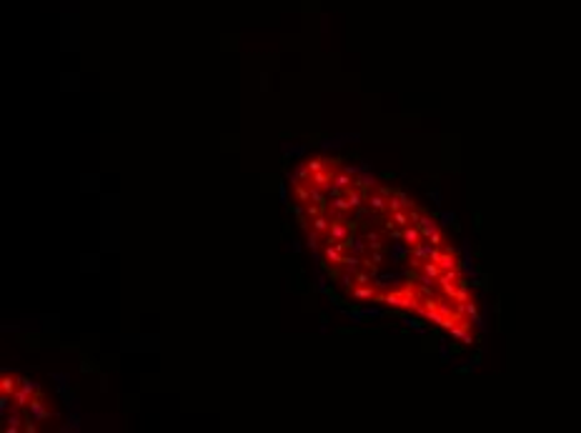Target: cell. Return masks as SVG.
Listing matches in <instances>:
<instances>
[{
  "instance_id": "7c38bea8",
  "label": "cell",
  "mask_w": 581,
  "mask_h": 433,
  "mask_svg": "<svg viewBox=\"0 0 581 433\" xmlns=\"http://www.w3.org/2000/svg\"><path fill=\"white\" fill-rule=\"evenodd\" d=\"M306 165H308V170H311V176H313V173H318V170H324V168H328L326 158H308Z\"/></svg>"
},
{
  "instance_id": "52a82bcc",
  "label": "cell",
  "mask_w": 581,
  "mask_h": 433,
  "mask_svg": "<svg viewBox=\"0 0 581 433\" xmlns=\"http://www.w3.org/2000/svg\"><path fill=\"white\" fill-rule=\"evenodd\" d=\"M349 296L356 298V300H373V298H376V291H373L371 286H356Z\"/></svg>"
},
{
  "instance_id": "8fae6325",
  "label": "cell",
  "mask_w": 581,
  "mask_h": 433,
  "mask_svg": "<svg viewBox=\"0 0 581 433\" xmlns=\"http://www.w3.org/2000/svg\"><path fill=\"white\" fill-rule=\"evenodd\" d=\"M373 280H376V273L366 271V268H363V271H361V268L356 271V283H358V286H371Z\"/></svg>"
},
{
  "instance_id": "5b68a950",
  "label": "cell",
  "mask_w": 581,
  "mask_h": 433,
  "mask_svg": "<svg viewBox=\"0 0 581 433\" xmlns=\"http://www.w3.org/2000/svg\"><path fill=\"white\" fill-rule=\"evenodd\" d=\"M328 228H331V218L326 213L316 215V218H311V230H316L318 235H328Z\"/></svg>"
},
{
  "instance_id": "6da1fadb",
  "label": "cell",
  "mask_w": 581,
  "mask_h": 433,
  "mask_svg": "<svg viewBox=\"0 0 581 433\" xmlns=\"http://www.w3.org/2000/svg\"><path fill=\"white\" fill-rule=\"evenodd\" d=\"M25 416H30V418H33V421H38V423L55 418V413L50 410V403H46V398H43L40 393H38V396H33V401L28 403V408H25Z\"/></svg>"
},
{
  "instance_id": "277c9868",
  "label": "cell",
  "mask_w": 581,
  "mask_h": 433,
  "mask_svg": "<svg viewBox=\"0 0 581 433\" xmlns=\"http://www.w3.org/2000/svg\"><path fill=\"white\" fill-rule=\"evenodd\" d=\"M333 176H336V173H333L331 168H324V170H318V173H313V176H311V185H316V188H321V190H328V188L333 185Z\"/></svg>"
},
{
  "instance_id": "30bf717a",
  "label": "cell",
  "mask_w": 581,
  "mask_h": 433,
  "mask_svg": "<svg viewBox=\"0 0 581 433\" xmlns=\"http://www.w3.org/2000/svg\"><path fill=\"white\" fill-rule=\"evenodd\" d=\"M366 241H369V251H381V248H383V238H381V233H376V230L366 233Z\"/></svg>"
},
{
  "instance_id": "8992f818",
  "label": "cell",
  "mask_w": 581,
  "mask_h": 433,
  "mask_svg": "<svg viewBox=\"0 0 581 433\" xmlns=\"http://www.w3.org/2000/svg\"><path fill=\"white\" fill-rule=\"evenodd\" d=\"M18 386H20V378L3 373V378H0V393H8V396H13V393L18 391Z\"/></svg>"
},
{
  "instance_id": "9c48e42d",
  "label": "cell",
  "mask_w": 581,
  "mask_h": 433,
  "mask_svg": "<svg viewBox=\"0 0 581 433\" xmlns=\"http://www.w3.org/2000/svg\"><path fill=\"white\" fill-rule=\"evenodd\" d=\"M346 271H358L361 268V255H356V253H343V263H341Z\"/></svg>"
},
{
  "instance_id": "7a4b0ae2",
  "label": "cell",
  "mask_w": 581,
  "mask_h": 433,
  "mask_svg": "<svg viewBox=\"0 0 581 433\" xmlns=\"http://www.w3.org/2000/svg\"><path fill=\"white\" fill-rule=\"evenodd\" d=\"M349 235H351V223L338 213L336 218L331 221V228H328V243H333V241H346Z\"/></svg>"
},
{
  "instance_id": "e0dca14e",
  "label": "cell",
  "mask_w": 581,
  "mask_h": 433,
  "mask_svg": "<svg viewBox=\"0 0 581 433\" xmlns=\"http://www.w3.org/2000/svg\"><path fill=\"white\" fill-rule=\"evenodd\" d=\"M363 316H366V318H378V316H381V311H378V308H373V306H369V308H363Z\"/></svg>"
},
{
  "instance_id": "9a60e30c",
  "label": "cell",
  "mask_w": 581,
  "mask_h": 433,
  "mask_svg": "<svg viewBox=\"0 0 581 433\" xmlns=\"http://www.w3.org/2000/svg\"><path fill=\"white\" fill-rule=\"evenodd\" d=\"M306 246H308L311 251H318V233H316V230H311V228H308V238H306Z\"/></svg>"
},
{
  "instance_id": "44dd1931",
  "label": "cell",
  "mask_w": 581,
  "mask_h": 433,
  "mask_svg": "<svg viewBox=\"0 0 581 433\" xmlns=\"http://www.w3.org/2000/svg\"><path fill=\"white\" fill-rule=\"evenodd\" d=\"M293 153H296V156H303V153H306V145H298V148H293Z\"/></svg>"
},
{
  "instance_id": "4fadbf2b",
  "label": "cell",
  "mask_w": 581,
  "mask_h": 433,
  "mask_svg": "<svg viewBox=\"0 0 581 433\" xmlns=\"http://www.w3.org/2000/svg\"><path fill=\"white\" fill-rule=\"evenodd\" d=\"M20 388H25V391H30L33 396H35V393H40V386H38L33 378H20Z\"/></svg>"
},
{
  "instance_id": "3957f363",
  "label": "cell",
  "mask_w": 581,
  "mask_h": 433,
  "mask_svg": "<svg viewBox=\"0 0 581 433\" xmlns=\"http://www.w3.org/2000/svg\"><path fill=\"white\" fill-rule=\"evenodd\" d=\"M5 421V426H3V431L5 433H18V431H23V426H25V416H23V408H10V413L3 418Z\"/></svg>"
},
{
  "instance_id": "2e32d148",
  "label": "cell",
  "mask_w": 581,
  "mask_h": 433,
  "mask_svg": "<svg viewBox=\"0 0 581 433\" xmlns=\"http://www.w3.org/2000/svg\"><path fill=\"white\" fill-rule=\"evenodd\" d=\"M369 258H371L376 266H381V263H383V251H369Z\"/></svg>"
},
{
  "instance_id": "ba28073f",
  "label": "cell",
  "mask_w": 581,
  "mask_h": 433,
  "mask_svg": "<svg viewBox=\"0 0 581 433\" xmlns=\"http://www.w3.org/2000/svg\"><path fill=\"white\" fill-rule=\"evenodd\" d=\"M338 280H341V288L346 291V293H351V291H353V288L358 286V283H356V273H353V271H346V273H341V275H338Z\"/></svg>"
},
{
  "instance_id": "ffe728a7",
  "label": "cell",
  "mask_w": 581,
  "mask_h": 433,
  "mask_svg": "<svg viewBox=\"0 0 581 433\" xmlns=\"http://www.w3.org/2000/svg\"><path fill=\"white\" fill-rule=\"evenodd\" d=\"M278 196H281V201H283V203H288V188H286V185H281V190H278Z\"/></svg>"
},
{
  "instance_id": "5bb4252c",
  "label": "cell",
  "mask_w": 581,
  "mask_h": 433,
  "mask_svg": "<svg viewBox=\"0 0 581 433\" xmlns=\"http://www.w3.org/2000/svg\"><path fill=\"white\" fill-rule=\"evenodd\" d=\"M60 431H80V416L73 413V416L68 418V426H60Z\"/></svg>"
},
{
  "instance_id": "ac0fdd59",
  "label": "cell",
  "mask_w": 581,
  "mask_h": 433,
  "mask_svg": "<svg viewBox=\"0 0 581 433\" xmlns=\"http://www.w3.org/2000/svg\"><path fill=\"white\" fill-rule=\"evenodd\" d=\"M343 143H338V140H324V143H321V148H324V150H331V148H341Z\"/></svg>"
},
{
  "instance_id": "d6986e66",
  "label": "cell",
  "mask_w": 581,
  "mask_h": 433,
  "mask_svg": "<svg viewBox=\"0 0 581 433\" xmlns=\"http://www.w3.org/2000/svg\"><path fill=\"white\" fill-rule=\"evenodd\" d=\"M93 371V363L91 361H83V365H80V373H91Z\"/></svg>"
}]
</instances>
